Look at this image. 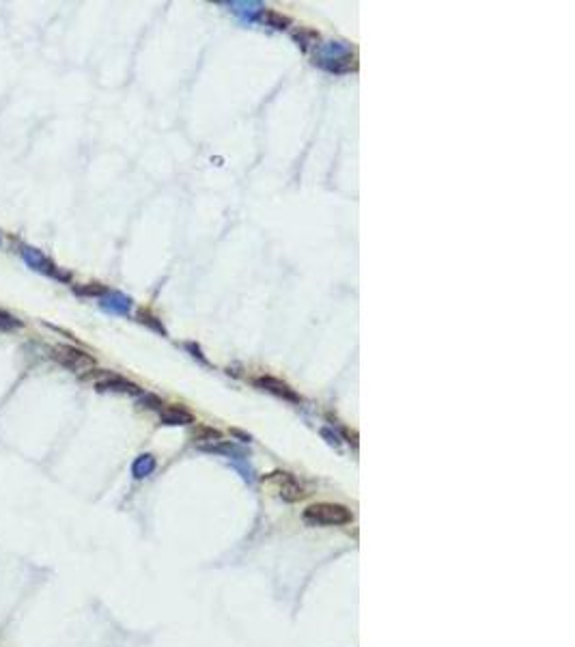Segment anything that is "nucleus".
<instances>
[{
	"mask_svg": "<svg viewBox=\"0 0 575 647\" xmlns=\"http://www.w3.org/2000/svg\"><path fill=\"white\" fill-rule=\"evenodd\" d=\"M259 18H261V22H266L268 26H274V28H287V26H291V18H289V15H283L281 11H274V9H263Z\"/></svg>",
	"mask_w": 575,
	"mask_h": 647,
	"instance_id": "nucleus-8",
	"label": "nucleus"
},
{
	"mask_svg": "<svg viewBox=\"0 0 575 647\" xmlns=\"http://www.w3.org/2000/svg\"><path fill=\"white\" fill-rule=\"evenodd\" d=\"M52 359L60 367L69 369V372H78V374L89 372V369H93V365H95V361H93L91 354H86L84 350H78L73 345H54L52 348Z\"/></svg>",
	"mask_w": 575,
	"mask_h": 647,
	"instance_id": "nucleus-2",
	"label": "nucleus"
},
{
	"mask_svg": "<svg viewBox=\"0 0 575 647\" xmlns=\"http://www.w3.org/2000/svg\"><path fill=\"white\" fill-rule=\"evenodd\" d=\"M22 259L26 261V264L33 268V270H37V272H43V274H48V276H56V279H63V281H67L69 276L67 274H63L60 272L52 261L45 257L41 251H37V249H30V246H22Z\"/></svg>",
	"mask_w": 575,
	"mask_h": 647,
	"instance_id": "nucleus-3",
	"label": "nucleus"
},
{
	"mask_svg": "<svg viewBox=\"0 0 575 647\" xmlns=\"http://www.w3.org/2000/svg\"><path fill=\"white\" fill-rule=\"evenodd\" d=\"M162 421L168 423V425H188L192 423V414L185 412L183 408H177V406H168L162 410Z\"/></svg>",
	"mask_w": 575,
	"mask_h": 647,
	"instance_id": "nucleus-5",
	"label": "nucleus"
},
{
	"mask_svg": "<svg viewBox=\"0 0 575 647\" xmlns=\"http://www.w3.org/2000/svg\"><path fill=\"white\" fill-rule=\"evenodd\" d=\"M78 294H89V296H95V294H102V287H75Z\"/></svg>",
	"mask_w": 575,
	"mask_h": 647,
	"instance_id": "nucleus-11",
	"label": "nucleus"
},
{
	"mask_svg": "<svg viewBox=\"0 0 575 647\" xmlns=\"http://www.w3.org/2000/svg\"><path fill=\"white\" fill-rule=\"evenodd\" d=\"M153 468H155V462H153V457H151V455H143V457H138V459H136V464H134V475H136V477H147Z\"/></svg>",
	"mask_w": 575,
	"mask_h": 647,
	"instance_id": "nucleus-9",
	"label": "nucleus"
},
{
	"mask_svg": "<svg viewBox=\"0 0 575 647\" xmlns=\"http://www.w3.org/2000/svg\"><path fill=\"white\" fill-rule=\"evenodd\" d=\"M20 326H22V321L18 317L9 315L7 311H0V330H15Z\"/></svg>",
	"mask_w": 575,
	"mask_h": 647,
	"instance_id": "nucleus-10",
	"label": "nucleus"
},
{
	"mask_svg": "<svg viewBox=\"0 0 575 647\" xmlns=\"http://www.w3.org/2000/svg\"><path fill=\"white\" fill-rule=\"evenodd\" d=\"M259 384L261 387H266L268 391H274L276 395H283V397H287V399H293V402H298V395H295L285 382H281V380H276V378H261L259 380Z\"/></svg>",
	"mask_w": 575,
	"mask_h": 647,
	"instance_id": "nucleus-7",
	"label": "nucleus"
},
{
	"mask_svg": "<svg viewBox=\"0 0 575 647\" xmlns=\"http://www.w3.org/2000/svg\"><path fill=\"white\" fill-rule=\"evenodd\" d=\"M304 518L308 522H315V525H347V522L353 520L351 512L343 505L336 503H319V505H310L304 512Z\"/></svg>",
	"mask_w": 575,
	"mask_h": 647,
	"instance_id": "nucleus-1",
	"label": "nucleus"
},
{
	"mask_svg": "<svg viewBox=\"0 0 575 647\" xmlns=\"http://www.w3.org/2000/svg\"><path fill=\"white\" fill-rule=\"evenodd\" d=\"M281 477V497L285 499V501H298V499H302L304 497V492H302V488L295 484L289 475H285V473H278Z\"/></svg>",
	"mask_w": 575,
	"mask_h": 647,
	"instance_id": "nucleus-6",
	"label": "nucleus"
},
{
	"mask_svg": "<svg viewBox=\"0 0 575 647\" xmlns=\"http://www.w3.org/2000/svg\"><path fill=\"white\" fill-rule=\"evenodd\" d=\"M95 387L97 391H119V393H141V389L136 387V384L128 382L126 378L121 376H115V374H108L104 372L99 380H95Z\"/></svg>",
	"mask_w": 575,
	"mask_h": 647,
	"instance_id": "nucleus-4",
	"label": "nucleus"
}]
</instances>
